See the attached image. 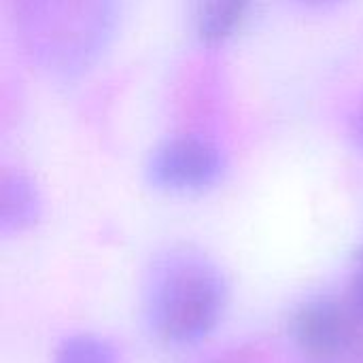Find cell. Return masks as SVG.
I'll use <instances>...</instances> for the list:
<instances>
[{
    "instance_id": "obj_8",
    "label": "cell",
    "mask_w": 363,
    "mask_h": 363,
    "mask_svg": "<svg viewBox=\"0 0 363 363\" xmlns=\"http://www.w3.org/2000/svg\"><path fill=\"white\" fill-rule=\"evenodd\" d=\"M351 138H353L355 147H359L363 151V104L351 117Z\"/></svg>"
},
{
    "instance_id": "obj_7",
    "label": "cell",
    "mask_w": 363,
    "mask_h": 363,
    "mask_svg": "<svg viewBox=\"0 0 363 363\" xmlns=\"http://www.w3.org/2000/svg\"><path fill=\"white\" fill-rule=\"evenodd\" d=\"M351 302L355 306V311L363 317V259L359 262L353 281H351Z\"/></svg>"
},
{
    "instance_id": "obj_6",
    "label": "cell",
    "mask_w": 363,
    "mask_h": 363,
    "mask_svg": "<svg viewBox=\"0 0 363 363\" xmlns=\"http://www.w3.org/2000/svg\"><path fill=\"white\" fill-rule=\"evenodd\" d=\"M53 363H117L113 347L96 334H70L55 347Z\"/></svg>"
},
{
    "instance_id": "obj_9",
    "label": "cell",
    "mask_w": 363,
    "mask_h": 363,
    "mask_svg": "<svg viewBox=\"0 0 363 363\" xmlns=\"http://www.w3.org/2000/svg\"><path fill=\"white\" fill-rule=\"evenodd\" d=\"M300 2H304L308 6H330V4H336L340 0H300Z\"/></svg>"
},
{
    "instance_id": "obj_2",
    "label": "cell",
    "mask_w": 363,
    "mask_h": 363,
    "mask_svg": "<svg viewBox=\"0 0 363 363\" xmlns=\"http://www.w3.org/2000/svg\"><path fill=\"white\" fill-rule=\"evenodd\" d=\"M223 155L206 140L181 136L160 145L147 164V179L168 194H200L219 183Z\"/></svg>"
},
{
    "instance_id": "obj_3",
    "label": "cell",
    "mask_w": 363,
    "mask_h": 363,
    "mask_svg": "<svg viewBox=\"0 0 363 363\" xmlns=\"http://www.w3.org/2000/svg\"><path fill=\"white\" fill-rule=\"evenodd\" d=\"M289 330L298 349L317 362L340 357L351 342V319L332 298H313L300 304Z\"/></svg>"
},
{
    "instance_id": "obj_5",
    "label": "cell",
    "mask_w": 363,
    "mask_h": 363,
    "mask_svg": "<svg viewBox=\"0 0 363 363\" xmlns=\"http://www.w3.org/2000/svg\"><path fill=\"white\" fill-rule=\"evenodd\" d=\"M251 0H196L194 28L202 43L228 40L245 21Z\"/></svg>"
},
{
    "instance_id": "obj_10",
    "label": "cell",
    "mask_w": 363,
    "mask_h": 363,
    "mask_svg": "<svg viewBox=\"0 0 363 363\" xmlns=\"http://www.w3.org/2000/svg\"><path fill=\"white\" fill-rule=\"evenodd\" d=\"M217 363H236V362H217Z\"/></svg>"
},
{
    "instance_id": "obj_1",
    "label": "cell",
    "mask_w": 363,
    "mask_h": 363,
    "mask_svg": "<svg viewBox=\"0 0 363 363\" xmlns=\"http://www.w3.org/2000/svg\"><path fill=\"white\" fill-rule=\"evenodd\" d=\"M143 306L149 330L162 342L196 345L223 319L228 283L206 255L194 249H172L151 264Z\"/></svg>"
},
{
    "instance_id": "obj_4",
    "label": "cell",
    "mask_w": 363,
    "mask_h": 363,
    "mask_svg": "<svg viewBox=\"0 0 363 363\" xmlns=\"http://www.w3.org/2000/svg\"><path fill=\"white\" fill-rule=\"evenodd\" d=\"M43 213L36 185L21 172H4L0 179V232L17 236L32 230Z\"/></svg>"
}]
</instances>
